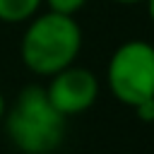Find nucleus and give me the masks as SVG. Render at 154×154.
I'll return each mask as SVG.
<instances>
[{
	"label": "nucleus",
	"mask_w": 154,
	"mask_h": 154,
	"mask_svg": "<svg viewBox=\"0 0 154 154\" xmlns=\"http://www.w3.org/2000/svg\"><path fill=\"white\" fill-rule=\"evenodd\" d=\"M147 7H149V17H152V22H154V0H147Z\"/></svg>",
	"instance_id": "9"
},
{
	"label": "nucleus",
	"mask_w": 154,
	"mask_h": 154,
	"mask_svg": "<svg viewBox=\"0 0 154 154\" xmlns=\"http://www.w3.org/2000/svg\"><path fill=\"white\" fill-rule=\"evenodd\" d=\"M67 118L48 101L46 89L26 84L5 111V130L10 142L24 154H51L65 140Z\"/></svg>",
	"instance_id": "1"
},
{
	"label": "nucleus",
	"mask_w": 154,
	"mask_h": 154,
	"mask_svg": "<svg viewBox=\"0 0 154 154\" xmlns=\"http://www.w3.org/2000/svg\"><path fill=\"white\" fill-rule=\"evenodd\" d=\"M116 2H123V5H135V2H144V0H116Z\"/></svg>",
	"instance_id": "10"
},
{
	"label": "nucleus",
	"mask_w": 154,
	"mask_h": 154,
	"mask_svg": "<svg viewBox=\"0 0 154 154\" xmlns=\"http://www.w3.org/2000/svg\"><path fill=\"white\" fill-rule=\"evenodd\" d=\"M106 82L111 94L125 103L137 106L154 96V46L142 38L120 43L106 67Z\"/></svg>",
	"instance_id": "3"
},
{
	"label": "nucleus",
	"mask_w": 154,
	"mask_h": 154,
	"mask_svg": "<svg viewBox=\"0 0 154 154\" xmlns=\"http://www.w3.org/2000/svg\"><path fill=\"white\" fill-rule=\"evenodd\" d=\"M82 48V29L72 14L43 12L34 14L31 24L22 34L19 53L24 65L41 77H51L70 67Z\"/></svg>",
	"instance_id": "2"
},
{
	"label": "nucleus",
	"mask_w": 154,
	"mask_h": 154,
	"mask_svg": "<svg viewBox=\"0 0 154 154\" xmlns=\"http://www.w3.org/2000/svg\"><path fill=\"white\" fill-rule=\"evenodd\" d=\"M132 108H135V113H137V118H140L142 123H154V96L140 101V103L132 106Z\"/></svg>",
	"instance_id": "7"
},
{
	"label": "nucleus",
	"mask_w": 154,
	"mask_h": 154,
	"mask_svg": "<svg viewBox=\"0 0 154 154\" xmlns=\"http://www.w3.org/2000/svg\"><path fill=\"white\" fill-rule=\"evenodd\" d=\"M46 89L48 101L65 116H77L84 113L94 106L96 96H99V79L91 70L87 67H77L75 63L55 75H51V82Z\"/></svg>",
	"instance_id": "4"
},
{
	"label": "nucleus",
	"mask_w": 154,
	"mask_h": 154,
	"mask_svg": "<svg viewBox=\"0 0 154 154\" xmlns=\"http://www.w3.org/2000/svg\"><path fill=\"white\" fill-rule=\"evenodd\" d=\"M43 0H0V19L7 24H17L31 19Z\"/></svg>",
	"instance_id": "5"
},
{
	"label": "nucleus",
	"mask_w": 154,
	"mask_h": 154,
	"mask_svg": "<svg viewBox=\"0 0 154 154\" xmlns=\"http://www.w3.org/2000/svg\"><path fill=\"white\" fill-rule=\"evenodd\" d=\"M46 5H48V10L51 12H60V14H77L84 5H87V0H43Z\"/></svg>",
	"instance_id": "6"
},
{
	"label": "nucleus",
	"mask_w": 154,
	"mask_h": 154,
	"mask_svg": "<svg viewBox=\"0 0 154 154\" xmlns=\"http://www.w3.org/2000/svg\"><path fill=\"white\" fill-rule=\"evenodd\" d=\"M5 111H7V106H5V96L0 94V118L5 116Z\"/></svg>",
	"instance_id": "8"
}]
</instances>
